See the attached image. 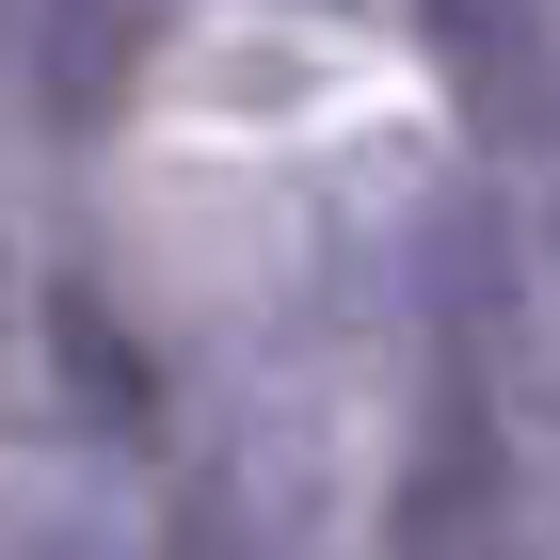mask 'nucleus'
Returning a JSON list of instances; mask_svg holds the SVG:
<instances>
[{
	"instance_id": "obj_1",
	"label": "nucleus",
	"mask_w": 560,
	"mask_h": 560,
	"mask_svg": "<svg viewBox=\"0 0 560 560\" xmlns=\"http://www.w3.org/2000/svg\"><path fill=\"white\" fill-rule=\"evenodd\" d=\"M497 528H513L497 369H480V337H432L417 432H400V480H385V560H497Z\"/></svg>"
},
{
	"instance_id": "obj_2",
	"label": "nucleus",
	"mask_w": 560,
	"mask_h": 560,
	"mask_svg": "<svg viewBox=\"0 0 560 560\" xmlns=\"http://www.w3.org/2000/svg\"><path fill=\"white\" fill-rule=\"evenodd\" d=\"M417 48L480 161H545L560 144V16L545 0H417Z\"/></svg>"
},
{
	"instance_id": "obj_3",
	"label": "nucleus",
	"mask_w": 560,
	"mask_h": 560,
	"mask_svg": "<svg viewBox=\"0 0 560 560\" xmlns=\"http://www.w3.org/2000/svg\"><path fill=\"white\" fill-rule=\"evenodd\" d=\"M176 33V0H48L33 16V96H48V129H113L144 96V65H161Z\"/></svg>"
},
{
	"instance_id": "obj_4",
	"label": "nucleus",
	"mask_w": 560,
	"mask_h": 560,
	"mask_svg": "<svg viewBox=\"0 0 560 560\" xmlns=\"http://www.w3.org/2000/svg\"><path fill=\"white\" fill-rule=\"evenodd\" d=\"M65 352H81V385H96L81 417H96V432H144V352L96 320V289H65Z\"/></svg>"
},
{
	"instance_id": "obj_5",
	"label": "nucleus",
	"mask_w": 560,
	"mask_h": 560,
	"mask_svg": "<svg viewBox=\"0 0 560 560\" xmlns=\"http://www.w3.org/2000/svg\"><path fill=\"white\" fill-rule=\"evenodd\" d=\"M144 560H257V513H241L224 480H192V497L161 513V545H144Z\"/></svg>"
}]
</instances>
